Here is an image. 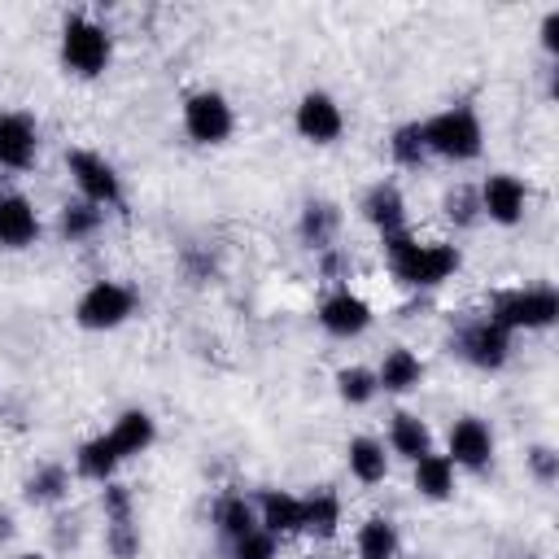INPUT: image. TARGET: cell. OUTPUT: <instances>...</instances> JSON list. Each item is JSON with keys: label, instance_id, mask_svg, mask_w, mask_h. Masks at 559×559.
<instances>
[{"label": "cell", "instance_id": "obj_1", "mask_svg": "<svg viewBox=\"0 0 559 559\" xmlns=\"http://www.w3.org/2000/svg\"><path fill=\"white\" fill-rule=\"evenodd\" d=\"M384 266L402 288H437L459 275L463 253L450 240H419L415 231H393L380 240Z\"/></svg>", "mask_w": 559, "mask_h": 559}, {"label": "cell", "instance_id": "obj_20", "mask_svg": "<svg viewBox=\"0 0 559 559\" xmlns=\"http://www.w3.org/2000/svg\"><path fill=\"white\" fill-rule=\"evenodd\" d=\"M253 511H258V528H266L275 542L301 533V493H288V489H262L258 502H253Z\"/></svg>", "mask_w": 559, "mask_h": 559}, {"label": "cell", "instance_id": "obj_10", "mask_svg": "<svg viewBox=\"0 0 559 559\" xmlns=\"http://www.w3.org/2000/svg\"><path fill=\"white\" fill-rule=\"evenodd\" d=\"M454 349H459V358H463L467 367H476V371H502L507 358H511V332H502L489 314H480V319H472V323L459 328Z\"/></svg>", "mask_w": 559, "mask_h": 559}, {"label": "cell", "instance_id": "obj_30", "mask_svg": "<svg viewBox=\"0 0 559 559\" xmlns=\"http://www.w3.org/2000/svg\"><path fill=\"white\" fill-rule=\"evenodd\" d=\"M389 157H393V166H402V170H419V166L428 162L424 127H419V122H397V127L389 131Z\"/></svg>", "mask_w": 559, "mask_h": 559}, {"label": "cell", "instance_id": "obj_36", "mask_svg": "<svg viewBox=\"0 0 559 559\" xmlns=\"http://www.w3.org/2000/svg\"><path fill=\"white\" fill-rule=\"evenodd\" d=\"M9 537H13V511L0 507V542H9Z\"/></svg>", "mask_w": 559, "mask_h": 559}, {"label": "cell", "instance_id": "obj_26", "mask_svg": "<svg viewBox=\"0 0 559 559\" xmlns=\"http://www.w3.org/2000/svg\"><path fill=\"white\" fill-rule=\"evenodd\" d=\"M100 227H105V210L92 205V201H83V197L66 201V205L57 210V236H61L66 245H87V240L100 236Z\"/></svg>", "mask_w": 559, "mask_h": 559}, {"label": "cell", "instance_id": "obj_11", "mask_svg": "<svg viewBox=\"0 0 559 559\" xmlns=\"http://www.w3.org/2000/svg\"><path fill=\"white\" fill-rule=\"evenodd\" d=\"M493 450H498V441H493V428L480 419V415H459L454 424H450V432H445V459L459 467V472H485L489 463H493Z\"/></svg>", "mask_w": 559, "mask_h": 559}, {"label": "cell", "instance_id": "obj_14", "mask_svg": "<svg viewBox=\"0 0 559 559\" xmlns=\"http://www.w3.org/2000/svg\"><path fill=\"white\" fill-rule=\"evenodd\" d=\"M39 157V127L22 109H0V170H31Z\"/></svg>", "mask_w": 559, "mask_h": 559}, {"label": "cell", "instance_id": "obj_17", "mask_svg": "<svg viewBox=\"0 0 559 559\" xmlns=\"http://www.w3.org/2000/svg\"><path fill=\"white\" fill-rule=\"evenodd\" d=\"M341 205L336 201H323V197H310L306 205H301V214H297V240L306 245V249H314V253H328L332 245H336V236H341Z\"/></svg>", "mask_w": 559, "mask_h": 559}, {"label": "cell", "instance_id": "obj_37", "mask_svg": "<svg viewBox=\"0 0 559 559\" xmlns=\"http://www.w3.org/2000/svg\"><path fill=\"white\" fill-rule=\"evenodd\" d=\"M13 559H48V555H39V550H22V555H13Z\"/></svg>", "mask_w": 559, "mask_h": 559}, {"label": "cell", "instance_id": "obj_13", "mask_svg": "<svg viewBox=\"0 0 559 559\" xmlns=\"http://www.w3.org/2000/svg\"><path fill=\"white\" fill-rule=\"evenodd\" d=\"M476 197H480V218H489L498 227H515V223H524L533 192H528V183L520 175L493 170V175H485V183L476 188Z\"/></svg>", "mask_w": 559, "mask_h": 559}, {"label": "cell", "instance_id": "obj_2", "mask_svg": "<svg viewBox=\"0 0 559 559\" xmlns=\"http://www.w3.org/2000/svg\"><path fill=\"white\" fill-rule=\"evenodd\" d=\"M419 127H424L428 157L463 166V162H476L485 153V122L472 105H445L432 118H424Z\"/></svg>", "mask_w": 559, "mask_h": 559}, {"label": "cell", "instance_id": "obj_9", "mask_svg": "<svg viewBox=\"0 0 559 559\" xmlns=\"http://www.w3.org/2000/svg\"><path fill=\"white\" fill-rule=\"evenodd\" d=\"M314 319H319V328H323L328 336L354 341V336H362V332L376 323V310H371V301H367L362 293H354L349 284H336L332 293H323Z\"/></svg>", "mask_w": 559, "mask_h": 559}, {"label": "cell", "instance_id": "obj_12", "mask_svg": "<svg viewBox=\"0 0 559 559\" xmlns=\"http://www.w3.org/2000/svg\"><path fill=\"white\" fill-rule=\"evenodd\" d=\"M293 127L306 144H336L345 135V109L332 92H301V100L293 105Z\"/></svg>", "mask_w": 559, "mask_h": 559}, {"label": "cell", "instance_id": "obj_21", "mask_svg": "<svg viewBox=\"0 0 559 559\" xmlns=\"http://www.w3.org/2000/svg\"><path fill=\"white\" fill-rule=\"evenodd\" d=\"M411 485H415V493L428 498V502H450L454 489H459V467H454L441 450H428V454H419V459L411 463Z\"/></svg>", "mask_w": 559, "mask_h": 559}, {"label": "cell", "instance_id": "obj_8", "mask_svg": "<svg viewBox=\"0 0 559 559\" xmlns=\"http://www.w3.org/2000/svg\"><path fill=\"white\" fill-rule=\"evenodd\" d=\"M100 515H105V550L109 559H140V524H135V493L122 480L100 485Z\"/></svg>", "mask_w": 559, "mask_h": 559}, {"label": "cell", "instance_id": "obj_6", "mask_svg": "<svg viewBox=\"0 0 559 559\" xmlns=\"http://www.w3.org/2000/svg\"><path fill=\"white\" fill-rule=\"evenodd\" d=\"M179 122H183V135L201 148H214V144H227L231 131H236V109L223 92L214 87H197L183 96L179 105Z\"/></svg>", "mask_w": 559, "mask_h": 559}, {"label": "cell", "instance_id": "obj_24", "mask_svg": "<svg viewBox=\"0 0 559 559\" xmlns=\"http://www.w3.org/2000/svg\"><path fill=\"white\" fill-rule=\"evenodd\" d=\"M345 467H349V476L358 480V485H384V476H389V450H384V441L380 437H367V432H358V437H349V445H345Z\"/></svg>", "mask_w": 559, "mask_h": 559}, {"label": "cell", "instance_id": "obj_27", "mask_svg": "<svg viewBox=\"0 0 559 559\" xmlns=\"http://www.w3.org/2000/svg\"><path fill=\"white\" fill-rule=\"evenodd\" d=\"M22 498L31 507H61L70 498V467L66 463H39L22 480Z\"/></svg>", "mask_w": 559, "mask_h": 559}, {"label": "cell", "instance_id": "obj_28", "mask_svg": "<svg viewBox=\"0 0 559 559\" xmlns=\"http://www.w3.org/2000/svg\"><path fill=\"white\" fill-rule=\"evenodd\" d=\"M397 546H402V537H397V524L389 515H367L354 533L358 559H397Z\"/></svg>", "mask_w": 559, "mask_h": 559}, {"label": "cell", "instance_id": "obj_19", "mask_svg": "<svg viewBox=\"0 0 559 559\" xmlns=\"http://www.w3.org/2000/svg\"><path fill=\"white\" fill-rule=\"evenodd\" d=\"M419 384H424V358H419L415 349H406V345L384 349V358H380V367H376V389L389 393V397H406V393H415Z\"/></svg>", "mask_w": 559, "mask_h": 559}, {"label": "cell", "instance_id": "obj_7", "mask_svg": "<svg viewBox=\"0 0 559 559\" xmlns=\"http://www.w3.org/2000/svg\"><path fill=\"white\" fill-rule=\"evenodd\" d=\"M66 170H70V183L79 188L83 201L100 205V210H118L122 205V175L118 166L96 153V148H66Z\"/></svg>", "mask_w": 559, "mask_h": 559}, {"label": "cell", "instance_id": "obj_35", "mask_svg": "<svg viewBox=\"0 0 559 559\" xmlns=\"http://www.w3.org/2000/svg\"><path fill=\"white\" fill-rule=\"evenodd\" d=\"M537 35H542V48L555 57V52H559V9H546V17H542Z\"/></svg>", "mask_w": 559, "mask_h": 559}, {"label": "cell", "instance_id": "obj_34", "mask_svg": "<svg viewBox=\"0 0 559 559\" xmlns=\"http://www.w3.org/2000/svg\"><path fill=\"white\" fill-rule=\"evenodd\" d=\"M528 472H533L537 485L550 489V485L559 480V450H555V445H533V450H528Z\"/></svg>", "mask_w": 559, "mask_h": 559}, {"label": "cell", "instance_id": "obj_4", "mask_svg": "<svg viewBox=\"0 0 559 559\" xmlns=\"http://www.w3.org/2000/svg\"><path fill=\"white\" fill-rule=\"evenodd\" d=\"M489 319L502 332H546L559 319V293L550 284H515L493 293L489 301Z\"/></svg>", "mask_w": 559, "mask_h": 559}, {"label": "cell", "instance_id": "obj_15", "mask_svg": "<svg viewBox=\"0 0 559 559\" xmlns=\"http://www.w3.org/2000/svg\"><path fill=\"white\" fill-rule=\"evenodd\" d=\"M358 214H362V223H367L380 240L393 236V231H406V197H402V188H397L393 179H376V183L362 192Z\"/></svg>", "mask_w": 559, "mask_h": 559}, {"label": "cell", "instance_id": "obj_29", "mask_svg": "<svg viewBox=\"0 0 559 559\" xmlns=\"http://www.w3.org/2000/svg\"><path fill=\"white\" fill-rule=\"evenodd\" d=\"M214 528L223 533V542L231 546L236 537H245L249 528H258V511L245 493H218L214 502Z\"/></svg>", "mask_w": 559, "mask_h": 559}, {"label": "cell", "instance_id": "obj_25", "mask_svg": "<svg viewBox=\"0 0 559 559\" xmlns=\"http://www.w3.org/2000/svg\"><path fill=\"white\" fill-rule=\"evenodd\" d=\"M384 450L397 454V459H406V463H415L419 454L432 450V428H428L415 411H397V415L389 419V441H384Z\"/></svg>", "mask_w": 559, "mask_h": 559}, {"label": "cell", "instance_id": "obj_18", "mask_svg": "<svg viewBox=\"0 0 559 559\" xmlns=\"http://www.w3.org/2000/svg\"><path fill=\"white\" fill-rule=\"evenodd\" d=\"M105 432H109L114 450H118L122 463H127V459H140V454L153 450V441H157V419H153L144 406H127V411L114 415V424H109Z\"/></svg>", "mask_w": 559, "mask_h": 559}, {"label": "cell", "instance_id": "obj_5", "mask_svg": "<svg viewBox=\"0 0 559 559\" xmlns=\"http://www.w3.org/2000/svg\"><path fill=\"white\" fill-rule=\"evenodd\" d=\"M140 297L122 280H92L74 301V323L83 332H114L135 314Z\"/></svg>", "mask_w": 559, "mask_h": 559}, {"label": "cell", "instance_id": "obj_3", "mask_svg": "<svg viewBox=\"0 0 559 559\" xmlns=\"http://www.w3.org/2000/svg\"><path fill=\"white\" fill-rule=\"evenodd\" d=\"M57 57H61L66 74L100 79L109 70V61H114V35L92 13H70L61 22V35H57Z\"/></svg>", "mask_w": 559, "mask_h": 559}, {"label": "cell", "instance_id": "obj_16", "mask_svg": "<svg viewBox=\"0 0 559 559\" xmlns=\"http://www.w3.org/2000/svg\"><path fill=\"white\" fill-rule=\"evenodd\" d=\"M39 231H44V223H39L35 201L22 192H0V249L22 253L39 240Z\"/></svg>", "mask_w": 559, "mask_h": 559}, {"label": "cell", "instance_id": "obj_33", "mask_svg": "<svg viewBox=\"0 0 559 559\" xmlns=\"http://www.w3.org/2000/svg\"><path fill=\"white\" fill-rule=\"evenodd\" d=\"M231 559H280V542L266 528H249L231 542Z\"/></svg>", "mask_w": 559, "mask_h": 559}, {"label": "cell", "instance_id": "obj_32", "mask_svg": "<svg viewBox=\"0 0 559 559\" xmlns=\"http://www.w3.org/2000/svg\"><path fill=\"white\" fill-rule=\"evenodd\" d=\"M441 214H445V223L450 227H476L480 223V197H476V188L472 183H454L445 197H441Z\"/></svg>", "mask_w": 559, "mask_h": 559}, {"label": "cell", "instance_id": "obj_22", "mask_svg": "<svg viewBox=\"0 0 559 559\" xmlns=\"http://www.w3.org/2000/svg\"><path fill=\"white\" fill-rule=\"evenodd\" d=\"M341 520H345V502L336 489L319 485L301 493V533H310L314 542H332L341 533Z\"/></svg>", "mask_w": 559, "mask_h": 559}, {"label": "cell", "instance_id": "obj_31", "mask_svg": "<svg viewBox=\"0 0 559 559\" xmlns=\"http://www.w3.org/2000/svg\"><path fill=\"white\" fill-rule=\"evenodd\" d=\"M376 371L371 367H362V362H354V367H341L336 371V397L345 402V406H367V402H376Z\"/></svg>", "mask_w": 559, "mask_h": 559}, {"label": "cell", "instance_id": "obj_23", "mask_svg": "<svg viewBox=\"0 0 559 559\" xmlns=\"http://www.w3.org/2000/svg\"><path fill=\"white\" fill-rule=\"evenodd\" d=\"M118 467H122V454L114 450L109 432H96V437L79 441V450H74V476H79V480L105 485V480L118 476Z\"/></svg>", "mask_w": 559, "mask_h": 559}]
</instances>
